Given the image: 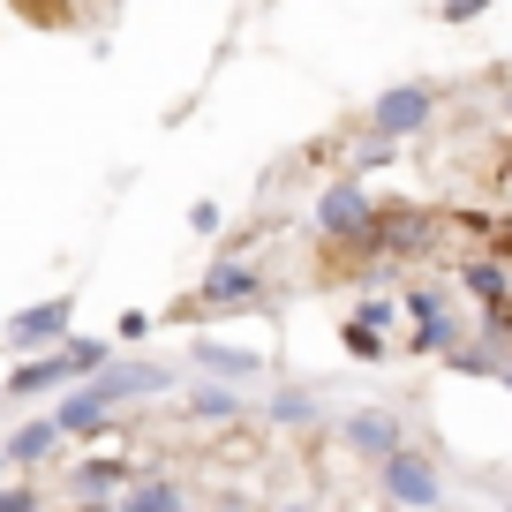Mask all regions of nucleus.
Segmentation results:
<instances>
[{
	"label": "nucleus",
	"mask_w": 512,
	"mask_h": 512,
	"mask_svg": "<svg viewBox=\"0 0 512 512\" xmlns=\"http://www.w3.org/2000/svg\"><path fill=\"white\" fill-rule=\"evenodd\" d=\"M339 437H347L354 460H377V467L407 452V430H400L392 407H354V415H339Z\"/></svg>",
	"instance_id": "6"
},
{
	"label": "nucleus",
	"mask_w": 512,
	"mask_h": 512,
	"mask_svg": "<svg viewBox=\"0 0 512 512\" xmlns=\"http://www.w3.org/2000/svg\"><path fill=\"white\" fill-rule=\"evenodd\" d=\"M437 113V91L430 83H392V91L369 98V136H384V144H400V136H422Z\"/></svg>",
	"instance_id": "4"
},
{
	"label": "nucleus",
	"mask_w": 512,
	"mask_h": 512,
	"mask_svg": "<svg viewBox=\"0 0 512 512\" xmlns=\"http://www.w3.org/2000/svg\"><path fill=\"white\" fill-rule=\"evenodd\" d=\"M467 294H475L482 309H490V317H505V272H497L490 256H482V264H467V279H460Z\"/></svg>",
	"instance_id": "16"
},
{
	"label": "nucleus",
	"mask_w": 512,
	"mask_h": 512,
	"mask_svg": "<svg viewBox=\"0 0 512 512\" xmlns=\"http://www.w3.org/2000/svg\"><path fill=\"white\" fill-rule=\"evenodd\" d=\"M377 482H384V497H392L400 512H437V505H445V475H437V460L415 452V445H407L400 460H384Z\"/></svg>",
	"instance_id": "3"
},
{
	"label": "nucleus",
	"mask_w": 512,
	"mask_h": 512,
	"mask_svg": "<svg viewBox=\"0 0 512 512\" xmlns=\"http://www.w3.org/2000/svg\"><path fill=\"white\" fill-rule=\"evenodd\" d=\"M159 392H174V369L144 362V354H121L106 377H91L83 392L53 400V422H61V437H98L106 415H121V407H136V400H159Z\"/></svg>",
	"instance_id": "1"
},
{
	"label": "nucleus",
	"mask_w": 512,
	"mask_h": 512,
	"mask_svg": "<svg viewBox=\"0 0 512 512\" xmlns=\"http://www.w3.org/2000/svg\"><path fill=\"white\" fill-rule=\"evenodd\" d=\"M189 226H196V234H219V204H211V196H196V204H189Z\"/></svg>",
	"instance_id": "20"
},
{
	"label": "nucleus",
	"mask_w": 512,
	"mask_h": 512,
	"mask_svg": "<svg viewBox=\"0 0 512 512\" xmlns=\"http://www.w3.org/2000/svg\"><path fill=\"white\" fill-rule=\"evenodd\" d=\"M113 362H121V354H113L106 339H68V347L31 354V362L8 369V400H31V392H53V400H68V392H83L91 377H106Z\"/></svg>",
	"instance_id": "2"
},
{
	"label": "nucleus",
	"mask_w": 512,
	"mask_h": 512,
	"mask_svg": "<svg viewBox=\"0 0 512 512\" xmlns=\"http://www.w3.org/2000/svg\"><path fill=\"white\" fill-rule=\"evenodd\" d=\"M0 512H46V497L31 482H0Z\"/></svg>",
	"instance_id": "18"
},
{
	"label": "nucleus",
	"mask_w": 512,
	"mask_h": 512,
	"mask_svg": "<svg viewBox=\"0 0 512 512\" xmlns=\"http://www.w3.org/2000/svg\"><path fill=\"white\" fill-rule=\"evenodd\" d=\"M189 362L204 369V384H234V392L264 377V354H256V347H226V339H196Z\"/></svg>",
	"instance_id": "7"
},
{
	"label": "nucleus",
	"mask_w": 512,
	"mask_h": 512,
	"mask_svg": "<svg viewBox=\"0 0 512 512\" xmlns=\"http://www.w3.org/2000/svg\"><path fill=\"white\" fill-rule=\"evenodd\" d=\"M136 467L121 460V452H113V460H83V467H68V497H76V505H121L128 490H136Z\"/></svg>",
	"instance_id": "8"
},
{
	"label": "nucleus",
	"mask_w": 512,
	"mask_h": 512,
	"mask_svg": "<svg viewBox=\"0 0 512 512\" xmlns=\"http://www.w3.org/2000/svg\"><path fill=\"white\" fill-rule=\"evenodd\" d=\"M68 332H76V294H53V302H31L8 317V347H23V354L68 347Z\"/></svg>",
	"instance_id": "5"
},
{
	"label": "nucleus",
	"mask_w": 512,
	"mask_h": 512,
	"mask_svg": "<svg viewBox=\"0 0 512 512\" xmlns=\"http://www.w3.org/2000/svg\"><path fill=\"white\" fill-rule=\"evenodd\" d=\"M113 512H189V490H181L174 475H136V490H128Z\"/></svg>",
	"instance_id": "13"
},
{
	"label": "nucleus",
	"mask_w": 512,
	"mask_h": 512,
	"mask_svg": "<svg viewBox=\"0 0 512 512\" xmlns=\"http://www.w3.org/2000/svg\"><path fill=\"white\" fill-rule=\"evenodd\" d=\"M0 452H8V467H38V460H53V452H61V422H53V415L23 422V430L0 437Z\"/></svg>",
	"instance_id": "12"
},
{
	"label": "nucleus",
	"mask_w": 512,
	"mask_h": 512,
	"mask_svg": "<svg viewBox=\"0 0 512 512\" xmlns=\"http://www.w3.org/2000/svg\"><path fill=\"white\" fill-rule=\"evenodd\" d=\"M354 324H369V332H384V324H392V302H384V294H369V302H354Z\"/></svg>",
	"instance_id": "19"
},
{
	"label": "nucleus",
	"mask_w": 512,
	"mask_h": 512,
	"mask_svg": "<svg viewBox=\"0 0 512 512\" xmlns=\"http://www.w3.org/2000/svg\"><path fill=\"white\" fill-rule=\"evenodd\" d=\"M407 317H415V354H445L452 339H460V324H452V309H445L437 287H407Z\"/></svg>",
	"instance_id": "10"
},
{
	"label": "nucleus",
	"mask_w": 512,
	"mask_h": 512,
	"mask_svg": "<svg viewBox=\"0 0 512 512\" xmlns=\"http://www.w3.org/2000/svg\"><path fill=\"white\" fill-rule=\"evenodd\" d=\"M279 512H309V505H279Z\"/></svg>",
	"instance_id": "22"
},
{
	"label": "nucleus",
	"mask_w": 512,
	"mask_h": 512,
	"mask_svg": "<svg viewBox=\"0 0 512 512\" xmlns=\"http://www.w3.org/2000/svg\"><path fill=\"white\" fill-rule=\"evenodd\" d=\"M68 512H113V505H68Z\"/></svg>",
	"instance_id": "21"
},
{
	"label": "nucleus",
	"mask_w": 512,
	"mask_h": 512,
	"mask_svg": "<svg viewBox=\"0 0 512 512\" xmlns=\"http://www.w3.org/2000/svg\"><path fill=\"white\" fill-rule=\"evenodd\" d=\"M189 415L196 422H234V415H249V407H241L234 384H189Z\"/></svg>",
	"instance_id": "15"
},
{
	"label": "nucleus",
	"mask_w": 512,
	"mask_h": 512,
	"mask_svg": "<svg viewBox=\"0 0 512 512\" xmlns=\"http://www.w3.org/2000/svg\"><path fill=\"white\" fill-rule=\"evenodd\" d=\"M204 302H211V309L256 302V264H249V256H219V264L204 272Z\"/></svg>",
	"instance_id": "11"
},
{
	"label": "nucleus",
	"mask_w": 512,
	"mask_h": 512,
	"mask_svg": "<svg viewBox=\"0 0 512 512\" xmlns=\"http://www.w3.org/2000/svg\"><path fill=\"white\" fill-rule=\"evenodd\" d=\"M339 347H347L354 362H384V339L369 332V324H354V317H347V332H339Z\"/></svg>",
	"instance_id": "17"
},
{
	"label": "nucleus",
	"mask_w": 512,
	"mask_h": 512,
	"mask_svg": "<svg viewBox=\"0 0 512 512\" xmlns=\"http://www.w3.org/2000/svg\"><path fill=\"white\" fill-rule=\"evenodd\" d=\"M264 415H272L279 430H317V422H324V400H317V392H309V384H279Z\"/></svg>",
	"instance_id": "14"
},
{
	"label": "nucleus",
	"mask_w": 512,
	"mask_h": 512,
	"mask_svg": "<svg viewBox=\"0 0 512 512\" xmlns=\"http://www.w3.org/2000/svg\"><path fill=\"white\" fill-rule=\"evenodd\" d=\"M369 226V196H362V181H332V189L317 196V234H332V241H354Z\"/></svg>",
	"instance_id": "9"
},
{
	"label": "nucleus",
	"mask_w": 512,
	"mask_h": 512,
	"mask_svg": "<svg viewBox=\"0 0 512 512\" xmlns=\"http://www.w3.org/2000/svg\"><path fill=\"white\" fill-rule=\"evenodd\" d=\"M0 475H8V452H0Z\"/></svg>",
	"instance_id": "23"
},
{
	"label": "nucleus",
	"mask_w": 512,
	"mask_h": 512,
	"mask_svg": "<svg viewBox=\"0 0 512 512\" xmlns=\"http://www.w3.org/2000/svg\"><path fill=\"white\" fill-rule=\"evenodd\" d=\"M0 339H8V324H0Z\"/></svg>",
	"instance_id": "24"
}]
</instances>
